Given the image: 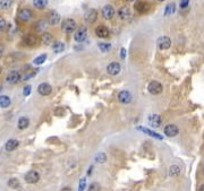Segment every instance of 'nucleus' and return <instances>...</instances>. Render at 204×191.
<instances>
[{
  "label": "nucleus",
  "mask_w": 204,
  "mask_h": 191,
  "mask_svg": "<svg viewBox=\"0 0 204 191\" xmlns=\"http://www.w3.org/2000/svg\"><path fill=\"white\" fill-rule=\"evenodd\" d=\"M61 29L65 33L74 32L75 29H76V23H75L74 19H71V18H67V19H65V21L62 22Z\"/></svg>",
  "instance_id": "f257e3e1"
},
{
  "label": "nucleus",
  "mask_w": 204,
  "mask_h": 191,
  "mask_svg": "<svg viewBox=\"0 0 204 191\" xmlns=\"http://www.w3.org/2000/svg\"><path fill=\"white\" fill-rule=\"evenodd\" d=\"M148 91L150 92L152 95H159V94H161V92H162V85H161L159 82H157V80H153V82H151L149 84Z\"/></svg>",
  "instance_id": "f03ea898"
},
{
  "label": "nucleus",
  "mask_w": 204,
  "mask_h": 191,
  "mask_svg": "<svg viewBox=\"0 0 204 191\" xmlns=\"http://www.w3.org/2000/svg\"><path fill=\"white\" fill-rule=\"evenodd\" d=\"M157 44H158V47H159V49H161V50H167V49H169V48L171 47V40H170L168 36H160V38H158Z\"/></svg>",
  "instance_id": "7ed1b4c3"
},
{
  "label": "nucleus",
  "mask_w": 204,
  "mask_h": 191,
  "mask_svg": "<svg viewBox=\"0 0 204 191\" xmlns=\"http://www.w3.org/2000/svg\"><path fill=\"white\" fill-rule=\"evenodd\" d=\"M21 79H22L21 73L17 70L10 71L6 77V82L8 83V84H16V83H18Z\"/></svg>",
  "instance_id": "20e7f679"
},
{
  "label": "nucleus",
  "mask_w": 204,
  "mask_h": 191,
  "mask_svg": "<svg viewBox=\"0 0 204 191\" xmlns=\"http://www.w3.org/2000/svg\"><path fill=\"white\" fill-rule=\"evenodd\" d=\"M121 70V67L118 62H110L109 65L107 66V71L109 75H112V76H116L118 75Z\"/></svg>",
  "instance_id": "39448f33"
},
{
  "label": "nucleus",
  "mask_w": 204,
  "mask_h": 191,
  "mask_svg": "<svg viewBox=\"0 0 204 191\" xmlns=\"http://www.w3.org/2000/svg\"><path fill=\"white\" fill-rule=\"evenodd\" d=\"M95 34H97V36L100 38H109L110 31H109V28L106 27L104 25H100V26H98L95 28Z\"/></svg>",
  "instance_id": "423d86ee"
},
{
  "label": "nucleus",
  "mask_w": 204,
  "mask_h": 191,
  "mask_svg": "<svg viewBox=\"0 0 204 191\" xmlns=\"http://www.w3.org/2000/svg\"><path fill=\"white\" fill-rule=\"evenodd\" d=\"M25 181H26L27 183H36L39 181V179H40V174L36 172V171H30V172H27L26 174H25Z\"/></svg>",
  "instance_id": "0eeeda50"
},
{
  "label": "nucleus",
  "mask_w": 204,
  "mask_h": 191,
  "mask_svg": "<svg viewBox=\"0 0 204 191\" xmlns=\"http://www.w3.org/2000/svg\"><path fill=\"white\" fill-rule=\"evenodd\" d=\"M118 16L121 19H124V21L129 19V18L132 17V12H130L129 7H127V6L120 7V8L118 9Z\"/></svg>",
  "instance_id": "6e6552de"
},
{
  "label": "nucleus",
  "mask_w": 204,
  "mask_h": 191,
  "mask_svg": "<svg viewBox=\"0 0 204 191\" xmlns=\"http://www.w3.org/2000/svg\"><path fill=\"white\" fill-rule=\"evenodd\" d=\"M87 38V31H86L85 27H82L81 29H78L74 35V40L76 42H84Z\"/></svg>",
  "instance_id": "1a4fd4ad"
},
{
  "label": "nucleus",
  "mask_w": 204,
  "mask_h": 191,
  "mask_svg": "<svg viewBox=\"0 0 204 191\" xmlns=\"http://www.w3.org/2000/svg\"><path fill=\"white\" fill-rule=\"evenodd\" d=\"M149 123L153 128H159L162 123V119L159 114H151L149 117Z\"/></svg>",
  "instance_id": "9d476101"
},
{
  "label": "nucleus",
  "mask_w": 204,
  "mask_h": 191,
  "mask_svg": "<svg viewBox=\"0 0 204 191\" xmlns=\"http://www.w3.org/2000/svg\"><path fill=\"white\" fill-rule=\"evenodd\" d=\"M38 92H39V94L43 95V96H47V95H49L51 92H52V87H51L48 83H42V84L39 85Z\"/></svg>",
  "instance_id": "9b49d317"
},
{
  "label": "nucleus",
  "mask_w": 204,
  "mask_h": 191,
  "mask_svg": "<svg viewBox=\"0 0 204 191\" xmlns=\"http://www.w3.org/2000/svg\"><path fill=\"white\" fill-rule=\"evenodd\" d=\"M60 15L58 14L57 12H50L48 14V23L50 25H57V24L60 23Z\"/></svg>",
  "instance_id": "f8f14e48"
},
{
  "label": "nucleus",
  "mask_w": 204,
  "mask_h": 191,
  "mask_svg": "<svg viewBox=\"0 0 204 191\" xmlns=\"http://www.w3.org/2000/svg\"><path fill=\"white\" fill-rule=\"evenodd\" d=\"M118 100L123 104H128L132 101V94L128 91H121L118 94Z\"/></svg>",
  "instance_id": "ddd939ff"
},
{
  "label": "nucleus",
  "mask_w": 204,
  "mask_h": 191,
  "mask_svg": "<svg viewBox=\"0 0 204 191\" xmlns=\"http://www.w3.org/2000/svg\"><path fill=\"white\" fill-rule=\"evenodd\" d=\"M115 15V9L111 5H106V6L102 8V16H103L106 19H111Z\"/></svg>",
  "instance_id": "4468645a"
},
{
  "label": "nucleus",
  "mask_w": 204,
  "mask_h": 191,
  "mask_svg": "<svg viewBox=\"0 0 204 191\" xmlns=\"http://www.w3.org/2000/svg\"><path fill=\"white\" fill-rule=\"evenodd\" d=\"M134 7H135V10H136V12H137V13H141V14L149 12V8H150L149 3H145V1H137V3H135Z\"/></svg>",
  "instance_id": "2eb2a0df"
},
{
  "label": "nucleus",
  "mask_w": 204,
  "mask_h": 191,
  "mask_svg": "<svg viewBox=\"0 0 204 191\" xmlns=\"http://www.w3.org/2000/svg\"><path fill=\"white\" fill-rule=\"evenodd\" d=\"M178 128L175 124H167L165 128V135L168 137H175L176 135H178Z\"/></svg>",
  "instance_id": "dca6fc26"
},
{
  "label": "nucleus",
  "mask_w": 204,
  "mask_h": 191,
  "mask_svg": "<svg viewBox=\"0 0 204 191\" xmlns=\"http://www.w3.org/2000/svg\"><path fill=\"white\" fill-rule=\"evenodd\" d=\"M18 17H19V19H22V21H24V22L30 21L31 18H32V12H31L30 9L24 8V9H22V10H19Z\"/></svg>",
  "instance_id": "f3484780"
},
{
  "label": "nucleus",
  "mask_w": 204,
  "mask_h": 191,
  "mask_svg": "<svg viewBox=\"0 0 204 191\" xmlns=\"http://www.w3.org/2000/svg\"><path fill=\"white\" fill-rule=\"evenodd\" d=\"M18 146H19V141L16 140V139H9L6 144H5V149H6L7 152H13V150H15Z\"/></svg>",
  "instance_id": "a211bd4d"
},
{
  "label": "nucleus",
  "mask_w": 204,
  "mask_h": 191,
  "mask_svg": "<svg viewBox=\"0 0 204 191\" xmlns=\"http://www.w3.org/2000/svg\"><path fill=\"white\" fill-rule=\"evenodd\" d=\"M97 18H98V13L94 9H91L85 14V21L87 23H93V22L97 21Z\"/></svg>",
  "instance_id": "6ab92c4d"
},
{
  "label": "nucleus",
  "mask_w": 204,
  "mask_h": 191,
  "mask_svg": "<svg viewBox=\"0 0 204 191\" xmlns=\"http://www.w3.org/2000/svg\"><path fill=\"white\" fill-rule=\"evenodd\" d=\"M39 42L38 38H35L34 35H26L25 38H24V43L26 44V45H30V47H34V45H36Z\"/></svg>",
  "instance_id": "aec40b11"
},
{
  "label": "nucleus",
  "mask_w": 204,
  "mask_h": 191,
  "mask_svg": "<svg viewBox=\"0 0 204 191\" xmlns=\"http://www.w3.org/2000/svg\"><path fill=\"white\" fill-rule=\"evenodd\" d=\"M65 50V44L60 41H57L52 44V51L55 53H60Z\"/></svg>",
  "instance_id": "412c9836"
},
{
  "label": "nucleus",
  "mask_w": 204,
  "mask_h": 191,
  "mask_svg": "<svg viewBox=\"0 0 204 191\" xmlns=\"http://www.w3.org/2000/svg\"><path fill=\"white\" fill-rule=\"evenodd\" d=\"M48 21H43V19H41V21H39L38 23L35 24V29H36V32H39V33H41V32H43L44 29H47V27H48Z\"/></svg>",
  "instance_id": "4be33fe9"
},
{
  "label": "nucleus",
  "mask_w": 204,
  "mask_h": 191,
  "mask_svg": "<svg viewBox=\"0 0 204 191\" xmlns=\"http://www.w3.org/2000/svg\"><path fill=\"white\" fill-rule=\"evenodd\" d=\"M29 124H30V120L26 117H22L18 119V129H25V128L29 127Z\"/></svg>",
  "instance_id": "5701e85b"
},
{
  "label": "nucleus",
  "mask_w": 204,
  "mask_h": 191,
  "mask_svg": "<svg viewBox=\"0 0 204 191\" xmlns=\"http://www.w3.org/2000/svg\"><path fill=\"white\" fill-rule=\"evenodd\" d=\"M137 129L141 130V131H143V132H145V133H148V135L152 136V137H154V138H158V139H160V140L162 139V136H161V135H159V133H157V132L151 131V130L146 129V128H144V127H139Z\"/></svg>",
  "instance_id": "b1692460"
},
{
  "label": "nucleus",
  "mask_w": 204,
  "mask_h": 191,
  "mask_svg": "<svg viewBox=\"0 0 204 191\" xmlns=\"http://www.w3.org/2000/svg\"><path fill=\"white\" fill-rule=\"evenodd\" d=\"M10 103H12V101H10V98H9L8 96H6V95H1V96H0V106H1L3 109L8 108V106L10 105Z\"/></svg>",
  "instance_id": "393cba45"
},
{
  "label": "nucleus",
  "mask_w": 204,
  "mask_h": 191,
  "mask_svg": "<svg viewBox=\"0 0 204 191\" xmlns=\"http://www.w3.org/2000/svg\"><path fill=\"white\" fill-rule=\"evenodd\" d=\"M52 40H53V36L51 35L50 33H43L42 34V36H41V41H42V43H44V44H50L51 42H52Z\"/></svg>",
  "instance_id": "a878e982"
},
{
  "label": "nucleus",
  "mask_w": 204,
  "mask_h": 191,
  "mask_svg": "<svg viewBox=\"0 0 204 191\" xmlns=\"http://www.w3.org/2000/svg\"><path fill=\"white\" fill-rule=\"evenodd\" d=\"M180 171L181 168L178 166V165H171L170 168H169V174L171 176H177L180 174Z\"/></svg>",
  "instance_id": "bb28decb"
},
{
  "label": "nucleus",
  "mask_w": 204,
  "mask_h": 191,
  "mask_svg": "<svg viewBox=\"0 0 204 191\" xmlns=\"http://www.w3.org/2000/svg\"><path fill=\"white\" fill-rule=\"evenodd\" d=\"M8 185L12 189H19L21 188V183H19V181H18L17 179H15V178L8 180Z\"/></svg>",
  "instance_id": "cd10ccee"
},
{
  "label": "nucleus",
  "mask_w": 204,
  "mask_h": 191,
  "mask_svg": "<svg viewBox=\"0 0 204 191\" xmlns=\"http://www.w3.org/2000/svg\"><path fill=\"white\" fill-rule=\"evenodd\" d=\"M175 10H176L175 3H169V5H167L166 6V8H165V16H168V15L174 14Z\"/></svg>",
  "instance_id": "c85d7f7f"
},
{
  "label": "nucleus",
  "mask_w": 204,
  "mask_h": 191,
  "mask_svg": "<svg viewBox=\"0 0 204 191\" xmlns=\"http://www.w3.org/2000/svg\"><path fill=\"white\" fill-rule=\"evenodd\" d=\"M99 49H100L101 51H103V52H108V51L111 50V44L110 43H106V42H100V43L98 44Z\"/></svg>",
  "instance_id": "c756f323"
},
{
  "label": "nucleus",
  "mask_w": 204,
  "mask_h": 191,
  "mask_svg": "<svg viewBox=\"0 0 204 191\" xmlns=\"http://www.w3.org/2000/svg\"><path fill=\"white\" fill-rule=\"evenodd\" d=\"M45 60H47V54H41V56H39L38 58H35L34 60H33V63H34V65L40 66V65H42Z\"/></svg>",
  "instance_id": "7c9ffc66"
},
{
  "label": "nucleus",
  "mask_w": 204,
  "mask_h": 191,
  "mask_svg": "<svg viewBox=\"0 0 204 191\" xmlns=\"http://www.w3.org/2000/svg\"><path fill=\"white\" fill-rule=\"evenodd\" d=\"M48 1L47 0H34L33 1V5L36 7V8H43V7L47 6Z\"/></svg>",
  "instance_id": "2f4dec72"
},
{
  "label": "nucleus",
  "mask_w": 204,
  "mask_h": 191,
  "mask_svg": "<svg viewBox=\"0 0 204 191\" xmlns=\"http://www.w3.org/2000/svg\"><path fill=\"white\" fill-rule=\"evenodd\" d=\"M94 159H95V162H98V163H104L107 159V156L104 153H99L95 155Z\"/></svg>",
  "instance_id": "473e14b6"
},
{
  "label": "nucleus",
  "mask_w": 204,
  "mask_h": 191,
  "mask_svg": "<svg viewBox=\"0 0 204 191\" xmlns=\"http://www.w3.org/2000/svg\"><path fill=\"white\" fill-rule=\"evenodd\" d=\"M100 184L99 183H97V182H93V183H91L90 184V187H89V190L87 191H100Z\"/></svg>",
  "instance_id": "72a5a7b5"
},
{
  "label": "nucleus",
  "mask_w": 204,
  "mask_h": 191,
  "mask_svg": "<svg viewBox=\"0 0 204 191\" xmlns=\"http://www.w3.org/2000/svg\"><path fill=\"white\" fill-rule=\"evenodd\" d=\"M85 187H86V179H81L80 185H78V191H84Z\"/></svg>",
  "instance_id": "f704fd0d"
},
{
  "label": "nucleus",
  "mask_w": 204,
  "mask_h": 191,
  "mask_svg": "<svg viewBox=\"0 0 204 191\" xmlns=\"http://www.w3.org/2000/svg\"><path fill=\"white\" fill-rule=\"evenodd\" d=\"M31 91H32V87H31L30 85H26V86H25V87H24V89H23L24 96H29V95L31 94Z\"/></svg>",
  "instance_id": "c9c22d12"
},
{
  "label": "nucleus",
  "mask_w": 204,
  "mask_h": 191,
  "mask_svg": "<svg viewBox=\"0 0 204 191\" xmlns=\"http://www.w3.org/2000/svg\"><path fill=\"white\" fill-rule=\"evenodd\" d=\"M0 6H1V8H8V7L12 6V1L10 0H3V1H1Z\"/></svg>",
  "instance_id": "e433bc0d"
},
{
  "label": "nucleus",
  "mask_w": 204,
  "mask_h": 191,
  "mask_svg": "<svg viewBox=\"0 0 204 191\" xmlns=\"http://www.w3.org/2000/svg\"><path fill=\"white\" fill-rule=\"evenodd\" d=\"M35 73H36V71H33V73H26V75H24V76L22 77V80H27V79H30V78H32V77L35 76Z\"/></svg>",
  "instance_id": "4c0bfd02"
},
{
  "label": "nucleus",
  "mask_w": 204,
  "mask_h": 191,
  "mask_svg": "<svg viewBox=\"0 0 204 191\" xmlns=\"http://www.w3.org/2000/svg\"><path fill=\"white\" fill-rule=\"evenodd\" d=\"M120 57H121V59L126 58V50H125V48H121L120 49Z\"/></svg>",
  "instance_id": "58836bf2"
},
{
  "label": "nucleus",
  "mask_w": 204,
  "mask_h": 191,
  "mask_svg": "<svg viewBox=\"0 0 204 191\" xmlns=\"http://www.w3.org/2000/svg\"><path fill=\"white\" fill-rule=\"evenodd\" d=\"M0 28L1 29H5V26H6V21H5V19H3V18H1V19H0Z\"/></svg>",
  "instance_id": "ea45409f"
},
{
  "label": "nucleus",
  "mask_w": 204,
  "mask_h": 191,
  "mask_svg": "<svg viewBox=\"0 0 204 191\" xmlns=\"http://www.w3.org/2000/svg\"><path fill=\"white\" fill-rule=\"evenodd\" d=\"M188 0H184V1H181L180 3V8H185V7L188 6Z\"/></svg>",
  "instance_id": "a19ab883"
},
{
  "label": "nucleus",
  "mask_w": 204,
  "mask_h": 191,
  "mask_svg": "<svg viewBox=\"0 0 204 191\" xmlns=\"http://www.w3.org/2000/svg\"><path fill=\"white\" fill-rule=\"evenodd\" d=\"M60 191H71V189L69 188V187H66V188H62Z\"/></svg>",
  "instance_id": "79ce46f5"
},
{
  "label": "nucleus",
  "mask_w": 204,
  "mask_h": 191,
  "mask_svg": "<svg viewBox=\"0 0 204 191\" xmlns=\"http://www.w3.org/2000/svg\"><path fill=\"white\" fill-rule=\"evenodd\" d=\"M200 191H204V183L200 187Z\"/></svg>",
  "instance_id": "37998d69"
}]
</instances>
